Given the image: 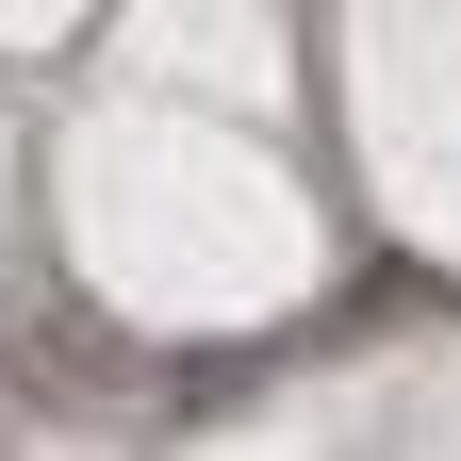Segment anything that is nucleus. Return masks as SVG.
<instances>
[{"instance_id":"obj_1","label":"nucleus","mask_w":461,"mask_h":461,"mask_svg":"<svg viewBox=\"0 0 461 461\" xmlns=\"http://www.w3.org/2000/svg\"><path fill=\"white\" fill-rule=\"evenodd\" d=\"M33 379H67V395H83V379H132V363H115L83 313H33Z\"/></svg>"}]
</instances>
